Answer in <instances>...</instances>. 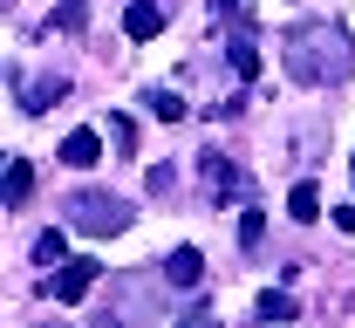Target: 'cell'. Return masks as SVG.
<instances>
[{"label": "cell", "mask_w": 355, "mask_h": 328, "mask_svg": "<svg viewBox=\"0 0 355 328\" xmlns=\"http://www.w3.org/2000/svg\"><path fill=\"white\" fill-rule=\"evenodd\" d=\"M69 219H76L83 233H123V226H130V205L110 198V191H76V198H69Z\"/></svg>", "instance_id": "2"}, {"label": "cell", "mask_w": 355, "mask_h": 328, "mask_svg": "<svg viewBox=\"0 0 355 328\" xmlns=\"http://www.w3.org/2000/svg\"><path fill=\"white\" fill-rule=\"evenodd\" d=\"M225 62H232V76H239V83H260V48L246 42V35L225 48Z\"/></svg>", "instance_id": "10"}, {"label": "cell", "mask_w": 355, "mask_h": 328, "mask_svg": "<svg viewBox=\"0 0 355 328\" xmlns=\"http://www.w3.org/2000/svg\"><path fill=\"white\" fill-rule=\"evenodd\" d=\"M198 164H205V185H212V198H239V191H246V171H239L232 157H219V150H205Z\"/></svg>", "instance_id": "3"}, {"label": "cell", "mask_w": 355, "mask_h": 328, "mask_svg": "<svg viewBox=\"0 0 355 328\" xmlns=\"http://www.w3.org/2000/svg\"><path fill=\"white\" fill-rule=\"evenodd\" d=\"M55 28H62V35H83V28H89V7H83V0H62V7H55Z\"/></svg>", "instance_id": "13"}, {"label": "cell", "mask_w": 355, "mask_h": 328, "mask_svg": "<svg viewBox=\"0 0 355 328\" xmlns=\"http://www.w3.org/2000/svg\"><path fill=\"white\" fill-rule=\"evenodd\" d=\"M96 157H103V137H96V130H69V137H62V164H76V171H89Z\"/></svg>", "instance_id": "7"}, {"label": "cell", "mask_w": 355, "mask_h": 328, "mask_svg": "<svg viewBox=\"0 0 355 328\" xmlns=\"http://www.w3.org/2000/svg\"><path fill=\"white\" fill-rule=\"evenodd\" d=\"M28 191H35V164H7V205H28Z\"/></svg>", "instance_id": "12"}, {"label": "cell", "mask_w": 355, "mask_h": 328, "mask_svg": "<svg viewBox=\"0 0 355 328\" xmlns=\"http://www.w3.org/2000/svg\"><path fill=\"white\" fill-rule=\"evenodd\" d=\"M96 274H103L96 260H69V267H62V274L48 281V294H55V301H83L89 287H96Z\"/></svg>", "instance_id": "4"}, {"label": "cell", "mask_w": 355, "mask_h": 328, "mask_svg": "<svg viewBox=\"0 0 355 328\" xmlns=\"http://www.w3.org/2000/svg\"><path fill=\"white\" fill-rule=\"evenodd\" d=\"M62 96H69V83H62V76H42L35 89H21V110H28V116H42L48 103H62Z\"/></svg>", "instance_id": "8"}, {"label": "cell", "mask_w": 355, "mask_h": 328, "mask_svg": "<svg viewBox=\"0 0 355 328\" xmlns=\"http://www.w3.org/2000/svg\"><path fill=\"white\" fill-rule=\"evenodd\" d=\"M253 315H260V322H294L301 308H294V294H273V287H266L260 301H253Z\"/></svg>", "instance_id": "11"}, {"label": "cell", "mask_w": 355, "mask_h": 328, "mask_svg": "<svg viewBox=\"0 0 355 328\" xmlns=\"http://www.w3.org/2000/svg\"><path fill=\"white\" fill-rule=\"evenodd\" d=\"M260 239H266V219H260V212H246V219H239V246H260Z\"/></svg>", "instance_id": "16"}, {"label": "cell", "mask_w": 355, "mask_h": 328, "mask_svg": "<svg viewBox=\"0 0 355 328\" xmlns=\"http://www.w3.org/2000/svg\"><path fill=\"white\" fill-rule=\"evenodd\" d=\"M287 69H294V83H342L349 76V42L342 35H301Z\"/></svg>", "instance_id": "1"}, {"label": "cell", "mask_w": 355, "mask_h": 328, "mask_svg": "<svg viewBox=\"0 0 355 328\" xmlns=\"http://www.w3.org/2000/svg\"><path fill=\"white\" fill-rule=\"evenodd\" d=\"M164 281H171V287H198V281H205V260H198V246H178L171 260H164Z\"/></svg>", "instance_id": "6"}, {"label": "cell", "mask_w": 355, "mask_h": 328, "mask_svg": "<svg viewBox=\"0 0 355 328\" xmlns=\"http://www.w3.org/2000/svg\"><path fill=\"white\" fill-rule=\"evenodd\" d=\"M123 35H130V42H157V35H164V7H157V0H130V7H123Z\"/></svg>", "instance_id": "5"}, {"label": "cell", "mask_w": 355, "mask_h": 328, "mask_svg": "<svg viewBox=\"0 0 355 328\" xmlns=\"http://www.w3.org/2000/svg\"><path fill=\"white\" fill-rule=\"evenodd\" d=\"M150 116H164V123H178V116H191L184 103H178L171 89H150Z\"/></svg>", "instance_id": "15"}, {"label": "cell", "mask_w": 355, "mask_h": 328, "mask_svg": "<svg viewBox=\"0 0 355 328\" xmlns=\"http://www.w3.org/2000/svg\"><path fill=\"white\" fill-rule=\"evenodd\" d=\"M287 212H294L301 226H314V219H321V185H308V178H301V185L287 191Z\"/></svg>", "instance_id": "9"}, {"label": "cell", "mask_w": 355, "mask_h": 328, "mask_svg": "<svg viewBox=\"0 0 355 328\" xmlns=\"http://www.w3.org/2000/svg\"><path fill=\"white\" fill-rule=\"evenodd\" d=\"M35 260H42V267H62V260H69V239H62V233H42V239H35Z\"/></svg>", "instance_id": "14"}]
</instances>
